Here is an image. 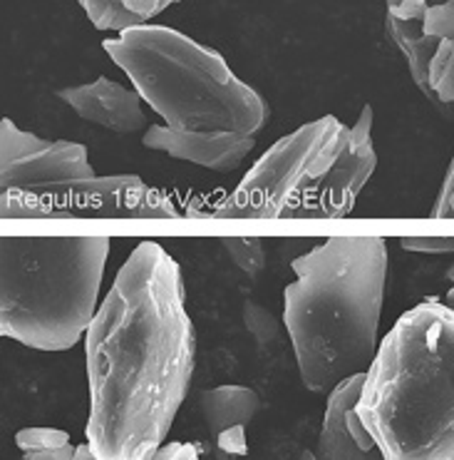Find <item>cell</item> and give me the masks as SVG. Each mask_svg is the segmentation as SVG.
I'll list each match as a JSON object with an SVG mask.
<instances>
[{
    "label": "cell",
    "mask_w": 454,
    "mask_h": 460,
    "mask_svg": "<svg viewBox=\"0 0 454 460\" xmlns=\"http://www.w3.org/2000/svg\"><path fill=\"white\" fill-rule=\"evenodd\" d=\"M97 460H149L189 394L196 332L177 259L144 239L117 271L85 333Z\"/></svg>",
    "instance_id": "obj_1"
},
{
    "label": "cell",
    "mask_w": 454,
    "mask_h": 460,
    "mask_svg": "<svg viewBox=\"0 0 454 460\" xmlns=\"http://www.w3.org/2000/svg\"><path fill=\"white\" fill-rule=\"evenodd\" d=\"M102 48L164 119L142 135L147 150L212 172L236 170L254 152L271 110L219 50L167 25H142Z\"/></svg>",
    "instance_id": "obj_2"
},
{
    "label": "cell",
    "mask_w": 454,
    "mask_h": 460,
    "mask_svg": "<svg viewBox=\"0 0 454 460\" xmlns=\"http://www.w3.org/2000/svg\"><path fill=\"white\" fill-rule=\"evenodd\" d=\"M284 291V326L310 394L330 396L368 368L380 349L388 281L382 236H330L293 259Z\"/></svg>",
    "instance_id": "obj_3"
},
{
    "label": "cell",
    "mask_w": 454,
    "mask_h": 460,
    "mask_svg": "<svg viewBox=\"0 0 454 460\" xmlns=\"http://www.w3.org/2000/svg\"><path fill=\"white\" fill-rule=\"evenodd\" d=\"M355 413L385 460H454V309L423 301L382 336Z\"/></svg>",
    "instance_id": "obj_4"
},
{
    "label": "cell",
    "mask_w": 454,
    "mask_h": 460,
    "mask_svg": "<svg viewBox=\"0 0 454 460\" xmlns=\"http://www.w3.org/2000/svg\"><path fill=\"white\" fill-rule=\"evenodd\" d=\"M378 167L372 105L355 125L306 122L264 152L212 217L216 219H345Z\"/></svg>",
    "instance_id": "obj_5"
},
{
    "label": "cell",
    "mask_w": 454,
    "mask_h": 460,
    "mask_svg": "<svg viewBox=\"0 0 454 460\" xmlns=\"http://www.w3.org/2000/svg\"><path fill=\"white\" fill-rule=\"evenodd\" d=\"M109 236H3L0 333L32 351H70L97 314Z\"/></svg>",
    "instance_id": "obj_6"
},
{
    "label": "cell",
    "mask_w": 454,
    "mask_h": 460,
    "mask_svg": "<svg viewBox=\"0 0 454 460\" xmlns=\"http://www.w3.org/2000/svg\"><path fill=\"white\" fill-rule=\"evenodd\" d=\"M0 215L3 219L152 217L174 219L179 207L137 174H97L87 147L43 139L0 122Z\"/></svg>",
    "instance_id": "obj_7"
},
{
    "label": "cell",
    "mask_w": 454,
    "mask_h": 460,
    "mask_svg": "<svg viewBox=\"0 0 454 460\" xmlns=\"http://www.w3.org/2000/svg\"><path fill=\"white\" fill-rule=\"evenodd\" d=\"M55 95L87 122H95L100 128L117 132V135H135L147 132V112L142 108V95L137 90L112 83L109 77H97L87 85H73L57 90Z\"/></svg>",
    "instance_id": "obj_8"
},
{
    "label": "cell",
    "mask_w": 454,
    "mask_h": 460,
    "mask_svg": "<svg viewBox=\"0 0 454 460\" xmlns=\"http://www.w3.org/2000/svg\"><path fill=\"white\" fill-rule=\"evenodd\" d=\"M432 3L434 0H385V5H388L385 31L395 48L402 53V58L407 60L415 85L420 87V93L427 100H432L437 105L432 87H430V63H432L440 45L427 40L423 32V18Z\"/></svg>",
    "instance_id": "obj_9"
},
{
    "label": "cell",
    "mask_w": 454,
    "mask_h": 460,
    "mask_svg": "<svg viewBox=\"0 0 454 460\" xmlns=\"http://www.w3.org/2000/svg\"><path fill=\"white\" fill-rule=\"evenodd\" d=\"M362 384H365V374L353 376L327 396L326 416L320 426V443H318L320 460H385L380 448H360L345 426V411L358 401Z\"/></svg>",
    "instance_id": "obj_10"
},
{
    "label": "cell",
    "mask_w": 454,
    "mask_h": 460,
    "mask_svg": "<svg viewBox=\"0 0 454 460\" xmlns=\"http://www.w3.org/2000/svg\"><path fill=\"white\" fill-rule=\"evenodd\" d=\"M196 403L212 436H219L233 426H249L261 411V398L254 388L236 384L204 388L196 396Z\"/></svg>",
    "instance_id": "obj_11"
},
{
    "label": "cell",
    "mask_w": 454,
    "mask_h": 460,
    "mask_svg": "<svg viewBox=\"0 0 454 460\" xmlns=\"http://www.w3.org/2000/svg\"><path fill=\"white\" fill-rule=\"evenodd\" d=\"M97 31L127 32L142 25H152L159 13H164L179 0H77Z\"/></svg>",
    "instance_id": "obj_12"
},
{
    "label": "cell",
    "mask_w": 454,
    "mask_h": 460,
    "mask_svg": "<svg viewBox=\"0 0 454 460\" xmlns=\"http://www.w3.org/2000/svg\"><path fill=\"white\" fill-rule=\"evenodd\" d=\"M430 87L437 108L454 105V40H442L430 63Z\"/></svg>",
    "instance_id": "obj_13"
},
{
    "label": "cell",
    "mask_w": 454,
    "mask_h": 460,
    "mask_svg": "<svg viewBox=\"0 0 454 460\" xmlns=\"http://www.w3.org/2000/svg\"><path fill=\"white\" fill-rule=\"evenodd\" d=\"M223 246L236 267L241 269L246 277H258L266 269V249L261 239L249 236H226Z\"/></svg>",
    "instance_id": "obj_14"
},
{
    "label": "cell",
    "mask_w": 454,
    "mask_h": 460,
    "mask_svg": "<svg viewBox=\"0 0 454 460\" xmlns=\"http://www.w3.org/2000/svg\"><path fill=\"white\" fill-rule=\"evenodd\" d=\"M243 326L254 336L258 346H268V343L278 341V336H281L278 319L258 301H243Z\"/></svg>",
    "instance_id": "obj_15"
},
{
    "label": "cell",
    "mask_w": 454,
    "mask_h": 460,
    "mask_svg": "<svg viewBox=\"0 0 454 460\" xmlns=\"http://www.w3.org/2000/svg\"><path fill=\"white\" fill-rule=\"evenodd\" d=\"M15 446L22 453L65 448L70 446V433L60 429H21L15 433Z\"/></svg>",
    "instance_id": "obj_16"
},
{
    "label": "cell",
    "mask_w": 454,
    "mask_h": 460,
    "mask_svg": "<svg viewBox=\"0 0 454 460\" xmlns=\"http://www.w3.org/2000/svg\"><path fill=\"white\" fill-rule=\"evenodd\" d=\"M400 244L417 254H454V236H402Z\"/></svg>",
    "instance_id": "obj_17"
},
{
    "label": "cell",
    "mask_w": 454,
    "mask_h": 460,
    "mask_svg": "<svg viewBox=\"0 0 454 460\" xmlns=\"http://www.w3.org/2000/svg\"><path fill=\"white\" fill-rule=\"evenodd\" d=\"M432 217L434 219H454V157L444 174V182L432 207Z\"/></svg>",
    "instance_id": "obj_18"
},
{
    "label": "cell",
    "mask_w": 454,
    "mask_h": 460,
    "mask_svg": "<svg viewBox=\"0 0 454 460\" xmlns=\"http://www.w3.org/2000/svg\"><path fill=\"white\" fill-rule=\"evenodd\" d=\"M216 446L229 453V456H246L249 443H246V426H233L216 436Z\"/></svg>",
    "instance_id": "obj_19"
},
{
    "label": "cell",
    "mask_w": 454,
    "mask_h": 460,
    "mask_svg": "<svg viewBox=\"0 0 454 460\" xmlns=\"http://www.w3.org/2000/svg\"><path fill=\"white\" fill-rule=\"evenodd\" d=\"M149 460H201L199 448L194 443H167Z\"/></svg>",
    "instance_id": "obj_20"
},
{
    "label": "cell",
    "mask_w": 454,
    "mask_h": 460,
    "mask_svg": "<svg viewBox=\"0 0 454 460\" xmlns=\"http://www.w3.org/2000/svg\"><path fill=\"white\" fill-rule=\"evenodd\" d=\"M74 448L77 446H65V448H55V450H38V453H25V460H73L74 458Z\"/></svg>",
    "instance_id": "obj_21"
},
{
    "label": "cell",
    "mask_w": 454,
    "mask_h": 460,
    "mask_svg": "<svg viewBox=\"0 0 454 460\" xmlns=\"http://www.w3.org/2000/svg\"><path fill=\"white\" fill-rule=\"evenodd\" d=\"M73 460H97V456H95V450L90 448V443H83V446H77V448H74Z\"/></svg>",
    "instance_id": "obj_22"
},
{
    "label": "cell",
    "mask_w": 454,
    "mask_h": 460,
    "mask_svg": "<svg viewBox=\"0 0 454 460\" xmlns=\"http://www.w3.org/2000/svg\"><path fill=\"white\" fill-rule=\"evenodd\" d=\"M301 460H320V456L313 450H301Z\"/></svg>",
    "instance_id": "obj_23"
},
{
    "label": "cell",
    "mask_w": 454,
    "mask_h": 460,
    "mask_svg": "<svg viewBox=\"0 0 454 460\" xmlns=\"http://www.w3.org/2000/svg\"><path fill=\"white\" fill-rule=\"evenodd\" d=\"M447 306H452V309H454V289L447 294Z\"/></svg>",
    "instance_id": "obj_24"
},
{
    "label": "cell",
    "mask_w": 454,
    "mask_h": 460,
    "mask_svg": "<svg viewBox=\"0 0 454 460\" xmlns=\"http://www.w3.org/2000/svg\"><path fill=\"white\" fill-rule=\"evenodd\" d=\"M447 279H450V281H452V284H454V264H452V267H450V271H447Z\"/></svg>",
    "instance_id": "obj_25"
}]
</instances>
